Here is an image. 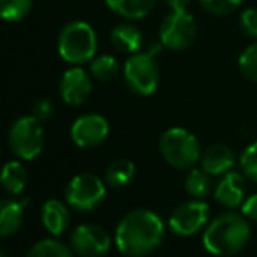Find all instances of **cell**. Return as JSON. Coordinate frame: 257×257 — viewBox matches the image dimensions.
Masks as SVG:
<instances>
[{
  "mask_svg": "<svg viewBox=\"0 0 257 257\" xmlns=\"http://www.w3.org/2000/svg\"><path fill=\"white\" fill-rule=\"evenodd\" d=\"M53 112H54V105H53L51 100L41 98L34 103V110H32V114H34V117H37L39 121H48V119L53 115Z\"/></svg>",
  "mask_w": 257,
  "mask_h": 257,
  "instance_id": "cell-29",
  "label": "cell"
},
{
  "mask_svg": "<svg viewBox=\"0 0 257 257\" xmlns=\"http://www.w3.org/2000/svg\"><path fill=\"white\" fill-rule=\"evenodd\" d=\"M135 177V165L130 159H115L105 170V180L112 187H124Z\"/></svg>",
  "mask_w": 257,
  "mask_h": 257,
  "instance_id": "cell-21",
  "label": "cell"
},
{
  "mask_svg": "<svg viewBox=\"0 0 257 257\" xmlns=\"http://www.w3.org/2000/svg\"><path fill=\"white\" fill-rule=\"evenodd\" d=\"M105 194H107V187H105L103 180L93 173L75 175L68 182L67 191H65L67 203L79 212L95 210L105 200Z\"/></svg>",
  "mask_w": 257,
  "mask_h": 257,
  "instance_id": "cell-8",
  "label": "cell"
},
{
  "mask_svg": "<svg viewBox=\"0 0 257 257\" xmlns=\"http://www.w3.org/2000/svg\"><path fill=\"white\" fill-rule=\"evenodd\" d=\"M28 200H0V238L13 236L23 224Z\"/></svg>",
  "mask_w": 257,
  "mask_h": 257,
  "instance_id": "cell-15",
  "label": "cell"
},
{
  "mask_svg": "<svg viewBox=\"0 0 257 257\" xmlns=\"http://www.w3.org/2000/svg\"><path fill=\"white\" fill-rule=\"evenodd\" d=\"M27 257H74L72 250L58 240H42L30 248Z\"/></svg>",
  "mask_w": 257,
  "mask_h": 257,
  "instance_id": "cell-24",
  "label": "cell"
},
{
  "mask_svg": "<svg viewBox=\"0 0 257 257\" xmlns=\"http://www.w3.org/2000/svg\"><path fill=\"white\" fill-rule=\"evenodd\" d=\"M241 173L252 182H257V140L252 142L240 156Z\"/></svg>",
  "mask_w": 257,
  "mask_h": 257,
  "instance_id": "cell-26",
  "label": "cell"
},
{
  "mask_svg": "<svg viewBox=\"0 0 257 257\" xmlns=\"http://www.w3.org/2000/svg\"><path fill=\"white\" fill-rule=\"evenodd\" d=\"M198 34V23L187 11H172L159 25V42L163 48L172 51H184L194 42Z\"/></svg>",
  "mask_w": 257,
  "mask_h": 257,
  "instance_id": "cell-6",
  "label": "cell"
},
{
  "mask_svg": "<svg viewBox=\"0 0 257 257\" xmlns=\"http://www.w3.org/2000/svg\"><path fill=\"white\" fill-rule=\"evenodd\" d=\"M0 257H6V255H4V254H2V252H0Z\"/></svg>",
  "mask_w": 257,
  "mask_h": 257,
  "instance_id": "cell-32",
  "label": "cell"
},
{
  "mask_svg": "<svg viewBox=\"0 0 257 257\" xmlns=\"http://www.w3.org/2000/svg\"><path fill=\"white\" fill-rule=\"evenodd\" d=\"M238 67L245 79L257 82V42L250 44L238 58Z\"/></svg>",
  "mask_w": 257,
  "mask_h": 257,
  "instance_id": "cell-25",
  "label": "cell"
},
{
  "mask_svg": "<svg viewBox=\"0 0 257 257\" xmlns=\"http://www.w3.org/2000/svg\"><path fill=\"white\" fill-rule=\"evenodd\" d=\"M89 72H91V77L102 82L112 81L119 74V61L110 54H102V56H96L95 60H91Z\"/></svg>",
  "mask_w": 257,
  "mask_h": 257,
  "instance_id": "cell-22",
  "label": "cell"
},
{
  "mask_svg": "<svg viewBox=\"0 0 257 257\" xmlns=\"http://www.w3.org/2000/svg\"><path fill=\"white\" fill-rule=\"evenodd\" d=\"M110 41L119 53L135 54L142 49L144 35L137 27L130 23H121L110 32Z\"/></svg>",
  "mask_w": 257,
  "mask_h": 257,
  "instance_id": "cell-17",
  "label": "cell"
},
{
  "mask_svg": "<svg viewBox=\"0 0 257 257\" xmlns=\"http://www.w3.org/2000/svg\"><path fill=\"white\" fill-rule=\"evenodd\" d=\"M161 42H153L146 51H139L126 60L122 75L124 82L139 96H151L159 86V67L156 56L161 51Z\"/></svg>",
  "mask_w": 257,
  "mask_h": 257,
  "instance_id": "cell-3",
  "label": "cell"
},
{
  "mask_svg": "<svg viewBox=\"0 0 257 257\" xmlns=\"http://www.w3.org/2000/svg\"><path fill=\"white\" fill-rule=\"evenodd\" d=\"M210 206L203 200H193L180 203L172 212L168 226L177 236H193L208 224Z\"/></svg>",
  "mask_w": 257,
  "mask_h": 257,
  "instance_id": "cell-9",
  "label": "cell"
},
{
  "mask_svg": "<svg viewBox=\"0 0 257 257\" xmlns=\"http://www.w3.org/2000/svg\"><path fill=\"white\" fill-rule=\"evenodd\" d=\"M9 147L20 159H34L44 147V132L41 121L34 115L20 117L9 130Z\"/></svg>",
  "mask_w": 257,
  "mask_h": 257,
  "instance_id": "cell-7",
  "label": "cell"
},
{
  "mask_svg": "<svg viewBox=\"0 0 257 257\" xmlns=\"http://www.w3.org/2000/svg\"><path fill=\"white\" fill-rule=\"evenodd\" d=\"M112 13L126 20H142L153 13L156 0H105Z\"/></svg>",
  "mask_w": 257,
  "mask_h": 257,
  "instance_id": "cell-18",
  "label": "cell"
},
{
  "mask_svg": "<svg viewBox=\"0 0 257 257\" xmlns=\"http://www.w3.org/2000/svg\"><path fill=\"white\" fill-rule=\"evenodd\" d=\"M42 224L44 227L53 234V236H60L67 231L68 224H70V212H68L67 205L61 203L58 200H48L42 206Z\"/></svg>",
  "mask_w": 257,
  "mask_h": 257,
  "instance_id": "cell-16",
  "label": "cell"
},
{
  "mask_svg": "<svg viewBox=\"0 0 257 257\" xmlns=\"http://www.w3.org/2000/svg\"><path fill=\"white\" fill-rule=\"evenodd\" d=\"M28 182V175H27V168L21 165L20 161H9L2 166L0 170V186L6 193L13 194H20L21 191L27 187Z\"/></svg>",
  "mask_w": 257,
  "mask_h": 257,
  "instance_id": "cell-19",
  "label": "cell"
},
{
  "mask_svg": "<svg viewBox=\"0 0 257 257\" xmlns=\"http://www.w3.org/2000/svg\"><path fill=\"white\" fill-rule=\"evenodd\" d=\"M34 0H0V18L11 23L21 21L28 16Z\"/></svg>",
  "mask_w": 257,
  "mask_h": 257,
  "instance_id": "cell-23",
  "label": "cell"
},
{
  "mask_svg": "<svg viewBox=\"0 0 257 257\" xmlns=\"http://www.w3.org/2000/svg\"><path fill=\"white\" fill-rule=\"evenodd\" d=\"M159 153L170 166L177 170H191L201 159L198 139L186 128H170L159 139Z\"/></svg>",
  "mask_w": 257,
  "mask_h": 257,
  "instance_id": "cell-4",
  "label": "cell"
},
{
  "mask_svg": "<svg viewBox=\"0 0 257 257\" xmlns=\"http://www.w3.org/2000/svg\"><path fill=\"white\" fill-rule=\"evenodd\" d=\"M184 187L194 200H205L212 193V175H208L203 168H191V172L187 173L186 180H184Z\"/></svg>",
  "mask_w": 257,
  "mask_h": 257,
  "instance_id": "cell-20",
  "label": "cell"
},
{
  "mask_svg": "<svg viewBox=\"0 0 257 257\" xmlns=\"http://www.w3.org/2000/svg\"><path fill=\"white\" fill-rule=\"evenodd\" d=\"M241 213H243L248 220L257 222V194H252L250 198H247V200L243 201V205H241Z\"/></svg>",
  "mask_w": 257,
  "mask_h": 257,
  "instance_id": "cell-30",
  "label": "cell"
},
{
  "mask_svg": "<svg viewBox=\"0 0 257 257\" xmlns=\"http://www.w3.org/2000/svg\"><path fill=\"white\" fill-rule=\"evenodd\" d=\"M70 248L81 257H102L110 248V236L96 224H81L70 234Z\"/></svg>",
  "mask_w": 257,
  "mask_h": 257,
  "instance_id": "cell-10",
  "label": "cell"
},
{
  "mask_svg": "<svg viewBox=\"0 0 257 257\" xmlns=\"http://www.w3.org/2000/svg\"><path fill=\"white\" fill-rule=\"evenodd\" d=\"M165 240V224L153 210L137 208L121 219L115 229V245L128 257L153 254Z\"/></svg>",
  "mask_w": 257,
  "mask_h": 257,
  "instance_id": "cell-1",
  "label": "cell"
},
{
  "mask_svg": "<svg viewBox=\"0 0 257 257\" xmlns=\"http://www.w3.org/2000/svg\"><path fill=\"white\" fill-rule=\"evenodd\" d=\"M93 91L91 75L82 68L74 67L63 74L60 81V95L68 105H81L89 98Z\"/></svg>",
  "mask_w": 257,
  "mask_h": 257,
  "instance_id": "cell-12",
  "label": "cell"
},
{
  "mask_svg": "<svg viewBox=\"0 0 257 257\" xmlns=\"http://www.w3.org/2000/svg\"><path fill=\"white\" fill-rule=\"evenodd\" d=\"M72 140L82 149H91L105 142L108 137V122L100 114H86L75 119L70 130Z\"/></svg>",
  "mask_w": 257,
  "mask_h": 257,
  "instance_id": "cell-11",
  "label": "cell"
},
{
  "mask_svg": "<svg viewBox=\"0 0 257 257\" xmlns=\"http://www.w3.org/2000/svg\"><path fill=\"white\" fill-rule=\"evenodd\" d=\"M250 240L247 217L236 212H226L208 222L203 233L205 248L213 255H234L243 250Z\"/></svg>",
  "mask_w": 257,
  "mask_h": 257,
  "instance_id": "cell-2",
  "label": "cell"
},
{
  "mask_svg": "<svg viewBox=\"0 0 257 257\" xmlns=\"http://www.w3.org/2000/svg\"><path fill=\"white\" fill-rule=\"evenodd\" d=\"M166 6L170 7L172 11H187V7L191 6V0H165Z\"/></svg>",
  "mask_w": 257,
  "mask_h": 257,
  "instance_id": "cell-31",
  "label": "cell"
},
{
  "mask_svg": "<svg viewBox=\"0 0 257 257\" xmlns=\"http://www.w3.org/2000/svg\"><path fill=\"white\" fill-rule=\"evenodd\" d=\"M245 179L243 173L238 172H227L220 177L217 182L213 196L219 205L226 208H238L245 201Z\"/></svg>",
  "mask_w": 257,
  "mask_h": 257,
  "instance_id": "cell-13",
  "label": "cell"
},
{
  "mask_svg": "<svg viewBox=\"0 0 257 257\" xmlns=\"http://www.w3.org/2000/svg\"><path fill=\"white\" fill-rule=\"evenodd\" d=\"M198 2L213 16H227V14L234 13L243 0H198Z\"/></svg>",
  "mask_w": 257,
  "mask_h": 257,
  "instance_id": "cell-27",
  "label": "cell"
},
{
  "mask_svg": "<svg viewBox=\"0 0 257 257\" xmlns=\"http://www.w3.org/2000/svg\"><path fill=\"white\" fill-rule=\"evenodd\" d=\"M201 168L212 177H222L224 173L231 172L236 163V156L233 149L224 144H213L205 153H201Z\"/></svg>",
  "mask_w": 257,
  "mask_h": 257,
  "instance_id": "cell-14",
  "label": "cell"
},
{
  "mask_svg": "<svg viewBox=\"0 0 257 257\" xmlns=\"http://www.w3.org/2000/svg\"><path fill=\"white\" fill-rule=\"evenodd\" d=\"M58 53L72 65L88 63L96 54V34L91 25L84 21H72L58 37Z\"/></svg>",
  "mask_w": 257,
  "mask_h": 257,
  "instance_id": "cell-5",
  "label": "cell"
},
{
  "mask_svg": "<svg viewBox=\"0 0 257 257\" xmlns=\"http://www.w3.org/2000/svg\"><path fill=\"white\" fill-rule=\"evenodd\" d=\"M240 27L245 32V35L257 39V7H248L241 13Z\"/></svg>",
  "mask_w": 257,
  "mask_h": 257,
  "instance_id": "cell-28",
  "label": "cell"
}]
</instances>
